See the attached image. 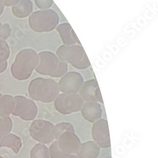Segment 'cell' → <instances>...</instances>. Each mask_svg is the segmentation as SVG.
I'll list each match as a JSON object with an SVG mask.
<instances>
[{"label":"cell","mask_w":158,"mask_h":158,"mask_svg":"<svg viewBox=\"0 0 158 158\" xmlns=\"http://www.w3.org/2000/svg\"><path fill=\"white\" fill-rule=\"evenodd\" d=\"M39 61L38 53L34 49L25 48L21 50L11 66L12 77L19 81L27 80L37 68Z\"/></svg>","instance_id":"1"},{"label":"cell","mask_w":158,"mask_h":158,"mask_svg":"<svg viewBox=\"0 0 158 158\" xmlns=\"http://www.w3.org/2000/svg\"><path fill=\"white\" fill-rule=\"evenodd\" d=\"M58 82L51 78L37 77L28 87V93L32 100L43 103L54 102L60 94Z\"/></svg>","instance_id":"2"},{"label":"cell","mask_w":158,"mask_h":158,"mask_svg":"<svg viewBox=\"0 0 158 158\" xmlns=\"http://www.w3.org/2000/svg\"><path fill=\"white\" fill-rule=\"evenodd\" d=\"M39 61L35 72L52 78H61L68 72V64L61 61L55 52L43 51L38 53Z\"/></svg>","instance_id":"3"},{"label":"cell","mask_w":158,"mask_h":158,"mask_svg":"<svg viewBox=\"0 0 158 158\" xmlns=\"http://www.w3.org/2000/svg\"><path fill=\"white\" fill-rule=\"evenodd\" d=\"M60 23V17L54 10H39L32 13L29 17L31 29L37 33L50 32Z\"/></svg>","instance_id":"4"},{"label":"cell","mask_w":158,"mask_h":158,"mask_svg":"<svg viewBox=\"0 0 158 158\" xmlns=\"http://www.w3.org/2000/svg\"><path fill=\"white\" fill-rule=\"evenodd\" d=\"M56 55L63 61L70 64L78 70H85L90 67V63L81 44L61 45L57 49Z\"/></svg>","instance_id":"5"},{"label":"cell","mask_w":158,"mask_h":158,"mask_svg":"<svg viewBox=\"0 0 158 158\" xmlns=\"http://www.w3.org/2000/svg\"><path fill=\"white\" fill-rule=\"evenodd\" d=\"M84 101L77 94H60L54 101L55 110L63 115L80 111Z\"/></svg>","instance_id":"6"},{"label":"cell","mask_w":158,"mask_h":158,"mask_svg":"<svg viewBox=\"0 0 158 158\" xmlns=\"http://www.w3.org/2000/svg\"><path fill=\"white\" fill-rule=\"evenodd\" d=\"M54 125L44 120H35L29 127L31 137L35 141L43 144H48L55 140L52 128Z\"/></svg>","instance_id":"7"},{"label":"cell","mask_w":158,"mask_h":158,"mask_svg":"<svg viewBox=\"0 0 158 158\" xmlns=\"http://www.w3.org/2000/svg\"><path fill=\"white\" fill-rule=\"evenodd\" d=\"M14 99L15 106L11 114L25 121L34 120L38 112L37 106L34 101L23 96H17Z\"/></svg>","instance_id":"8"},{"label":"cell","mask_w":158,"mask_h":158,"mask_svg":"<svg viewBox=\"0 0 158 158\" xmlns=\"http://www.w3.org/2000/svg\"><path fill=\"white\" fill-rule=\"evenodd\" d=\"M84 82L83 76L77 72H67L58 82L60 93L63 94H77Z\"/></svg>","instance_id":"9"},{"label":"cell","mask_w":158,"mask_h":158,"mask_svg":"<svg viewBox=\"0 0 158 158\" xmlns=\"http://www.w3.org/2000/svg\"><path fill=\"white\" fill-rule=\"evenodd\" d=\"M91 136L93 141L100 148L111 147V140L108 121L103 118L94 122L91 128Z\"/></svg>","instance_id":"10"},{"label":"cell","mask_w":158,"mask_h":158,"mask_svg":"<svg viewBox=\"0 0 158 158\" xmlns=\"http://www.w3.org/2000/svg\"><path fill=\"white\" fill-rule=\"evenodd\" d=\"M56 141L58 148L68 155L77 154L82 143L75 133L70 131L61 134Z\"/></svg>","instance_id":"11"},{"label":"cell","mask_w":158,"mask_h":158,"mask_svg":"<svg viewBox=\"0 0 158 158\" xmlns=\"http://www.w3.org/2000/svg\"><path fill=\"white\" fill-rule=\"evenodd\" d=\"M63 45L72 46L74 44H81L71 25L68 22L59 23L56 28Z\"/></svg>","instance_id":"12"},{"label":"cell","mask_w":158,"mask_h":158,"mask_svg":"<svg viewBox=\"0 0 158 158\" xmlns=\"http://www.w3.org/2000/svg\"><path fill=\"white\" fill-rule=\"evenodd\" d=\"M81 112L84 119L91 123L101 119L102 113L101 105L97 102H84Z\"/></svg>","instance_id":"13"},{"label":"cell","mask_w":158,"mask_h":158,"mask_svg":"<svg viewBox=\"0 0 158 158\" xmlns=\"http://www.w3.org/2000/svg\"><path fill=\"white\" fill-rule=\"evenodd\" d=\"M98 87H99V85L96 79H89L84 82L78 94L84 102H97L94 97V93Z\"/></svg>","instance_id":"14"},{"label":"cell","mask_w":158,"mask_h":158,"mask_svg":"<svg viewBox=\"0 0 158 158\" xmlns=\"http://www.w3.org/2000/svg\"><path fill=\"white\" fill-rule=\"evenodd\" d=\"M100 148L93 140L81 143L77 156L78 158H97L100 154Z\"/></svg>","instance_id":"15"},{"label":"cell","mask_w":158,"mask_h":158,"mask_svg":"<svg viewBox=\"0 0 158 158\" xmlns=\"http://www.w3.org/2000/svg\"><path fill=\"white\" fill-rule=\"evenodd\" d=\"M34 5L31 0H20L19 3L11 8L12 14L18 19L29 17L33 12Z\"/></svg>","instance_id":"16"},{"label":"cell","mask_w":158,"mask_h":158,"mask_svg":"<svg viewBox=\"0 0 158 158\" xmlns=\"http://www.w3.org/2000/svg\"><path fill=\"white\" fill-rule=\"evenodd\" d=\"M22 140L16 135L8 134L4 136L0 141V148L6 147L11 149L15 154H18L22 148Z\"/></svg>","instance_id":"17"},{"label":"cell","mask_w":158,"mask_h":158,"mask_svg":"<svg viewBox=\"0 0 158 158\" xmlns=\"http://www.w3.org/2000/svg\"><path fill=\"white\" fill-rule=\"evenodd\" d=\"M15 106L14 98L11 95H4L0 97V116H9L14 111Z\"/></svg>","instance_id":"18"},{"label":"cell","mask_w":158,"mask_h":158,"mask_svg":"<svg viewBox=\"0 0 158 158\" xmlns=\"http://www.w3.org/2000/svg\"><path fill=\"white\" fill-rule=\"evenodd\" d=\"M67 131L75 132L74 127L72 123L69 122H61L54 125L52 128V134L55 140H56L61 134Z\"/></svg>","instance_id":"19"},{"label":"cell","mask_w":158,"mask_h":158,"mask_svg":"<svg viewBox=\"0 0 158 158\" xmlns=\"http://www.w3.org/2000/svg\"><path fill=\"white\" fill-rule=\"evenodd\" d=\"M31 158H50L48 148L44 144L38 143L32 148L30 152Z\"/></svg>","instance_id":"20"},{"label":"cell","mask_w":158,"mask_h":158,"mask_svg":"<svg viewBox=\"0 0 158 158\" xmlns=\"http://www.w3.org/2000/svg\"><path fill=\"white\" fill-rule=\"evenodd\" d=\"M13 122L10 116L0 117V141L2 138L10 133Z\"/></svg>","instance_id":"21"},{"label":"cell","mask_w":158,"mask_h":158,"mask_svg":"<svg viewBox=\"0 0 158 158\" xmlns=\"http://www.w3.org/2000/svg\"><path fill=\"white\" fill-rule=\"evenodd\" d=\"M48 149L50 158H67L69 156L63 152L58 148L56 140L51 142Z\"/></svg>","instance_id":"22"},{"label":"cell","mask_w":158,"mask_h":158,"mask_svg":"<svg viewBox=\"0 0 158 158\" xmlns=\"http://www.w3.org/2000/svg\"><path fill=\"white\" fill-rule=\"evenodd\" d=\"M10 55V50L8 44L5 41L0 39V60L7 61Z\"/></svg>","instance_id":"23"},{"label":"cell","mask_w":158,"mask_h":158,"mask_svg":"<svg viewBox=\"0 0 158 158\" xmlns=\"http://www.w3.org/2000/svg\"><path fill=\"white\" fill-rule=\"evenodd\" d=\"M11 29L8 23H0V39L5 41L11 34Z\"/></svg>","instance_id":"24"},{"label":"cell","mask_w":158,"mask_h":158,"mask_svg":"<svg viewBox=\"0 0 158 158\" xmlns=\"http://www.w3.org/2000/svg\"><path fill=\"white\" fill-rule=\"evenodd\" d=\"M35 6L40 10L50 9L54 4L53 0H34Z\"/></svg>","instance_id":"25"},{"label":"cell","mask_w":158,"mask_h":158,"mask_svg":"<svg viewBox=\"0 0 158 158\" xmlns=\"http://www.w3.org/2000/svg\"><path fill=\"white\" fill-rule=\"evenodd\" d=\"M94 97L95 99L96 100V101L98 102H100V103H103V99L102 98V95L101 93V90L99 87H98L96 90H95V93H94Z\"/></svg>","instance_id":"26"},{"label":"cell","mask_w":158,"mask_h":158,"mask_svg":"<svg viewBox=\"0 0 158 158\" xmlns=\"http://www.w3.org/2000/svg\"><path fill=\"white\" fill-rule=\"evenodd\" d=\"M20 0H3L5 6H13L17 5Z\"/></svg>","instance_id":"27"},{"label":"cell","mask_w":158,"mask_h":158,"mask_svg":"<svg viewBox=\"0 0 158 158\" xmlns=\"http://www.w3.org/2000/svg\"><path fill=\"white\" fill-rule=\"evenodd\" d=\"M8 63L7 61L0 60V74L3 73L7 69Z\"/></svg>","instance_id":"28"},{"label":"cell","mask_w":158,"mask_h":158,"mask_svg":"<svg viewBox=\"0 0 158 158\" xmlns=\"http://www.w3.org/2000/svg\"><path fill=\"white\" fill-rule=\"evenodd\" d=\"M5 9V5L3 0H0V16L2 15Z\"/></svg>","instance_id":"29"},{"label":"cell","mask_w":158,"mask_h":158,"mask_svg":"<svg viewBox=\"0 0 158 158\" xmlns=\"http://www.w3.org/2000/svg\"><path fill=\"white\" fill-rule=\"evenodd\" d=\"M67 158H78L76 154H71L69 155Z\"/></svg>","instance_id":"30"},{"label":"cell","mask_w":158,"mask_h":158,"mask_svg":"<svg viewBox=\"0 0 158 158\" xmlns=\"http://www.w3.org/2000/svg\"><path fill=\"white\" fill-rule=\"evenodd\" d=\"M0 158H4L3 157H2V156H0Z\"/></svg>","instance_id":"31"},{"label":"cell","mask_w":158,"mask_h":158,"mask_svg":"<svg viewBox=\"0 0 158 158\" xmlns=\"http://www.w3.org/2000/svg\"><path fill=\"white\" fill-rule=\"evenodd\" d=\"M2 96V94H1V93H0V97H1V96Z\"/></svg>","instance_id":"32"}]
</instances>
